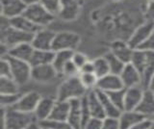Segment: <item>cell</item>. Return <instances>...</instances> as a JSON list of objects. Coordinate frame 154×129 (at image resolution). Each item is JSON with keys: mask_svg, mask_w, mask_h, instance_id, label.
<instances>
[{"mask_svg": "<svg viewBox=\"0 0 154 129\" xmlns=\"http://www.w3.org/2000/svg\"><path fill=\"white\" fill-rule=\"evenodd\" d=\"M69 109H70L69 101H62V100L57 99L48 119H50V121H67V118H69Z\"/></svg>", "mask_w": 154, "mask_h": 129, "instance_id": "cell-26", "label": "cell"}, {"mask_svg": "<svg viewBox=\"0 0 154 129\" xmlns=\"http://www.w3.org/2000/svg\"><path fill=\"white\" fill-rule=\"evenodd\" d=\"M26 7L23 0H0L1 16L9 20L22 16Z\"/></svg>", "mask_w": 154, "mask_h": 129, "instance_id": "cell-10", "label": "cell"}, {"mask_svg": "<svg viewBox=\"0 0 154 129\" xmlns=\"http://www.w3.org/2000/svg\"><path fill=\"white\" fill-rule=\"evenodd\" d=\"M81 41L80 36L74 32L62 31L56 33V36L53 41L52 50L54 52L63 50L75 51Z\"/></svg>", "mask_w": 154, "mask_h": 129, "instance_id": "cell-7", "label": "cell"}, {"mask_svg": "<svg viewBox=\"0 0 154 129\" xmlns=\"http://www.w3.org/2000/svg\"><path fill=\"white\" fill-rule=\"evenodd\" d=\"M41 98L42 97L38 93L29 92L27 94H21V97L17 100V102L11 108H14L21 112L34 114Z\"/></svg>", "mask_w": 154, "mask_h": 129, "instance_id": "cell-13", "label": "cell"}, {"mask_svg": "<svg viewBox=\"0 0 154 129\" xmlns=\"http://www.w3.org/2000/svg\"><path fill=\"white\" fill-rule=\"evenodd\" d=\"M103 123V119L91 118L90 121L85 124L83 129H101Z\"/></svg>", "mask_w": 154, "mask_h": 129, "instance_id": "cell-43", "label": "cell"}, {"mask_svg": "<svg viewBox=\"0 0 154 129\" xmlns=\"http://www.w3.org/2000/svg\"><path fill=\"white\" fill-rule=\"evenodd\" d=\"M87 94H88V90L83 86L78 75L74 77L66 78V80L58 88L56 99L62 100V101H70L72 99L82 98Z\"/></svg>", "mask_w": 154, "mask_h": 129, "instance_id": "cell-4", "label": "cell"}, {"mask_svg": "<svg viewBox=\"0 0 154 129\" xmlns=\"http://www.w3.org/2000/svg\"><path fill=\"white\" fill-rule=\"evenodd\" d=\"M8 59L10 66H11L12 78L16 81L18 85H24L31 80L32 66L30 63L22 60H18L13 57L6 55L3 56Z\"/></svg>", "mask_w": 154, "mask_h": 129, "instance_id": "cell-6", "label": "cell"}, {"mask_svg": "<svg viewBox=\"0 0 154 129\" xmlns=\"http://www.w3.org/2000/svg\"><path fill=\"white\" fill-rule=\"evenodd\" d=\"M1 26H0V36H1V45H5L8 48L18 45L24 42H31L33 40L34 34L22 32L14 28L10 20L1 16Z\"/></svg>", "mask_w": 154, "mask_h": 129, "instance_id": "cell-3", "label": "cell"}, {"mask_svg": "<svg viewBox=\"0 0 154 129\" xmlns=\"http://www.w3.org/2000/svg\"><path fill=\"white\" fill-rule=\"evenodd\" d=\"M19 94V85L12 77H0V94Z\"/></svg>", "mask_w": 154, "mask_h": 129, "instance_id": "cell-29", "label": "cell"}, {"mask_svg": "<svg viewBox=\"0 0 154 129\" xmlns=\"http://www.w3.org/2000/svg\"><path fill=\"white\" fill-rule=\"evenodd\" d=\"M79 78H80L81 82H82V84H83L84 87L88 90V92L95 90L96 87H97L98 77L94 72L80 73Z\"/></svg>", "mask_w": 154, "mask_h": 129, "instance_id": "cell-32", "label": "cell"}, {"mask_svg": "<svg viewBox=\"0 0 154 129\" xmlns=\"http://www.w3.org/2000/svg\"><path fill=\"white\" fill-rule=\"evenodd\" d=\"M148 1H154V0H148Z\"/></svg>", "mask_w": 154, "mask_h": 129, "instance_id": "cell-52", "label": "cell"}, {"mask_svg": "<svg viewBox=\"0 0 154 129\" xmlns=\"http://www.w3.org/2000/svg\"><path fill=\"white\" fill-rule=\"evenodd\" d=\"M40 3L47 11H49L54 16H58L60 11L62 0H41Z\"/></svg>", "mask_w": 154, "mask_h": 129, "instance_id": "cell-36", "label": "cell"}, {"mask_svg": "<svg viewBox=\"0 0 154 129\" xmlns=\"http://www.w3.org/2000/svg\"><path fill=\"white\" fill-rule=\"evenodd\" d=\"M81 118H82V129H83L85 124L91 118L87 94L81 98Z\"/></svg>", "mask_w": 154, "mask_h": 129, "instance_id": "cell-35", "label": "cell"}, {"mask_svg": "<svg viewBox=\"0 0 154 129\" xmlns=\"http://www.w3.org/2000/svg\"><path fill=\"white\" fill-rule=\"evenodd\" d=\"M23 16H25L28 20H30L41 28H45V26L49 25L54 21L56 17L49 11H47L41 3L28 5L23 13Z\"/></svg>", "mask_w": 154, "mask_h": 129, "instance_id": "cell-5", "label": "cell"}, {"mask_svg": "<svg viewBox=\"0 0 154 129\" xmlns=\"http://www.w3.org/2000/svg\"><path fill=\"white\" fill-rule=\"evenodd\" d=\"M87 97H88V103H89L91 118H99V119L106 118V115L104 112L103 106L100 102V99L98 97L97 94H96V91L93 90L88 92Z\"/></svg>", "mask_w": 154, "mask_h": 129, "instance_id": "cell-21", "label": "cell"}, {"mask_svg": "<svg viewBox=\"0 0 154 129\" xmlns=\"http://www.w3.org/2000/svg\"><path fill=\"white\" fill-rule=\"evenodd\" d=\"M151 119H152V122H153V125H154V116L151 118Z\"/></svg>", "mask_w": 154, "mask_h": 129, "instance_id": "cell-50", "label": "cell"}, {"mask_svg": "<svg viewBox=\"0 0 154 129\" xmlns=\"http://www.w3.org/2000/svg\"><path fill=\"white\" fill-rule=\"evenodd\" d=\"M142 75L143 88L147 89L154 74V52L143 49H135L130 62Z\"/></svg>", "mask_w": 154, "mask_h": 129, "instance_id": "cell-2", "label": "cell"}, {"mask_svg": "<svg viewBox=\"0 0 154 129\" xmlns=\"http://www.w3.org/2000/svg\"><path fill=\"white\" fill-rule=\"evenodd\" d=\"M56 100L57 99H54L52 97H42L41 98L35 112H34V115H35L38 122L45 121L46 119L49 118Z\"/></svg>", "mask_w": 154, "mask_h": 129, "instance_id": "cell-18", "label": "cell"}, {"mask_svg": "<svg viewBox=\"0 0 154 129\" xmlns=\"http://www.w3.org/2000/svg\"><path fill=\"white\" fill-rule=\"evenodd\" d=\"M10 23H11V25L14 28L20 30L22 32L28 33V34H35V33H37L41 29V27H38L35 23H33L30 20H28L23 15L10 20Z\"/></svg>", "mask_w": 154, "mask_h": 129, "instance_id": "cell-25", "label": "cell"}, {"mask_svg": "<svg viewBox=\"0 0 154 129\" xmlns=\"http://www.w3.org/2000/svg\"><path fill=\"white\" fill-rule=\"evenodd\" d=\"M2 129H25L38 121L33 113L18 111L14 108H1Z\"/></svg>", "mask_w": 154, "mask_h": 129, "instance_id": "cell-1", "label": "cell"}, {"mask_svg": "<svg viewBox=\"0 0 154 129\" xmlns=\"http://www.w3.org/2000/svg\"><path fill=\"white\" fill-rule=\"evenodd\" d=\"M154 29V22L151 21H144L141 25H139L133 33L130 35L127 42L133 49L140 48L146 39L151 34Z\"/></svg>", "mask_w": 154, "mask_h": 129, "instance_id": "cell-8", "label": "cell"}, {"mask_svg": "<svg viewBox=\"0 0 154 129\" xmlns=\"http://www.w3.org/2000/svg\"><path fill=\"white\" fill-rule=\"evenodd\" d=\"M136 111L147 118H151L154 116V92L149 89L144 90L143 98Z\"/></svg>", "mask_w": 154, "mask_h": 129, "instance_id": "cell-20", "label": "cell"}, {"mask_svg": "<svg viewBox=\"0 0 154 129\" xmlns=\"http://www.w3.org/2000/svg\"><path fill=\"white\" fill-rule=\"evenodd\" d=\"M148 129H154V125H153V124H152V126H151V127H149Z\"/></svg>", "mask_w": 154, "mask_h": 129, "instance_id": "cell-51", "label": "cell"}, {"mask_svg": "<svg viewBox=\"0 0 154 129\" xmlns=\"http://www.w3.org/2000/svg\"><path fill=\"white\" fill-rule=\"evenodd\" d=\"M103 56L105 57V59L109 65L110 73H114L117 75H119L122 73V71L126 64H124L122 60H119L117 56H115L112 53V52H108V53H106Z\"/></svg>", "mask_w": 154, "mask_h": 129, "instance_id": "cell-30", "label": "cell"}, {"mask_svg": "<svg viewBox=\"0 0 154 129\" xmlns=\"http://www.w3.org/2000/svg\"><path fill=\"white\" fill-rule=\"evenodd\" d=\"M147 89H149L150 91H152V92H154V74L152 75V77L150 79V82H149Z\"/></svg>", "mask_w": 154, "mask_h": 129, "instance_id": "cell-49", "label": "cell"}, {"mask_svg": "<svg viewBox=\"0 0 154 129\" xmlns=\"http://www.w3.org/2000/svg\"><path fill=\"white\" fill-rule=\"evenodd\" d=\"M55 58V52L53 50H40L35 49L30 65L32 66L42 65H52Z\"/></svg>", "mask_w": 154, "mask_h": 129, "instance_id": "cell-27", "label": "cell"}, {"mask_svg": "<svg viewBox=\"0 0 154 129\" xmlns=\"http://www.w3.org/2000/svg\"><path fill=\"white\" fill-rule=\"evenodd\" d=\"M34 51H35V48L31 42H24V44H20L10 48L7 55L13 57V58L30 63Z\"/></svg>", "mask_w": 154, "mask_h": 129, "instance_id": "cell-19", "label": "cell"}, {"mask_svg": "<svg viewBox=\"0 0 154 129\" xmlns=\"http://www.w3.org/2000/svg\"><path fill=\"white\" fill-rule=\"evenodd\" d=\"M20 94H1V108H11L20 98Z\"/></svg>", "mask_w": 154, "mask_h": 129, "instance_id": "cell-37", "label": "cell"}, {"mask_svg": "<svg viewBox=\"0 0 154 129\" xmlns=\"http://www.w3.org/2000/svg\"><path fill=\"white\" fill-rule=\"evenodd\" d=\"M146 118L138 111H122L119 118L120 129H131L134 125H136L143 119Z\"/></svg>", "mask_w": 154, "mask_h": 129, "instance_id": "cell-22", "label": "cell"}, {"mask_svg": "<svg viewBox=\"0 0 154 129\" xmlns=\"http://www.w3.org/2000/svg\"><path fill=\"white\" fill-rule=\"evenodd\" d=\"M152 119L151 118H144L140 122H138L136 125H134L131 129H148L149 127L152 126Z\"/></svg>", "mask_w": 154, "mask_h": 129, "instance_id": "cell-45", "label": "cell"}, {"mask_svg": "<svg viewBox=\"0 0 154 129\" xmlns=\"http://www.w3.org/2000/svg\"><path fill=\"white\" fill-rule=\"evenodd\" d=\"M42 128L45 129H73L69 121H50L46 119L45 121L40 122Z\"/></svg>", "mask_w": 154, "mask_h": 129, "instance_id": "cell-34", "label": "cell"}, {"mask_svg": "<svg viewBox=\"0 0 154 129\" xmlns=\"http://www.w3.org/2000/svg\"><path fill=\"white\" fill-rule=\"evenodd\" d=\"M101 129H120L119 118H104Z\"/></svg>", "mask_w": 154, "mask_h": 129, "instance_id": "cell-41", "label": "cell"}, {"mask_svg": "<svg viewBox=\"0 0 154 129\" xmlns=\"http://www.w3.org/2000/svg\"><path fill=\"white\" fill-rule=\"evenodd\" d=\"M125 88L122 84V79H120V76L114 73H109L103 76V77L98 78L97 87L95 90H99L104 93H110Z\"/></svg>", "mask_w": 154, "mask_h": 129, "instance_id": "cell-15", "label": "cell"}, {"mask_svg": "<svg viewBox=\"0 0 154 129\" xmlns=\"http://www.w3.org/2000/svg\"><path fill=\"white\" fill-rule=\"evenodd\" d=\"M120 79L125 89L133 87H143V79L140 71L131 64L128 63L125 65L122 73L119 74Z\"/></svg>", "mask_w": 154, "mask_h": 129, "instance_id": "cell-12", "label": "cell"}, {"mask_svg": "<svg viewBox=\"0 0 154 129\" xmlns=\"http://www.w3.org/2000/svg\"><path fill=\"white\" fill-rule=\"evenodd\" d=\"M59 73L53 65H42L32 66L31 80L41 84H48L53 82Z\"/></svg>", "mask_w": 154, "mask_h": 129, "instance_id": "cell-9", "label": "cell"}, {"mask_svg": "<svg viewBox=\"0 0 154 129\" xmlns=\"http://www.w3.org/2000/svg\"><path fill=\"white\" fill-rule=\"evenodd\" d=\"M89 60H88V58H87V56L85 54L81 53V52H78V51H74L73 52V56H72V62H73L74 65L79 69H81L82 66H83Z\"/></svg>", "mask_w": 154, "mask_h": 129, "instance_id": "cell-40", "label": "cell"}, {"mask_svg": "<svg viewBox=\"0 0 154 129\" xmlns=\"http://www.w3.org/2000/svg\"><path fill=\"white\" fill-rule=\"evenodd\" d=\"M108 94L109 98L111 99L116 106H117L119 110L124 111V94H125V89L122 90H118L114 91V92L106 93Z\"/></svg>", "mask_w": 154, "mask_h": 129, "instance_id": "cell-33", "label": "cell"}, {"mask_svg": "<svg viewBox=\"0 0 154 129\" xmlns=\"http://www.w3.org/2000/svg\"><path fill=\"white\" fill-rule=\"evenodd\" d=\"M143 87H133L125 89L124 94V111H134L139 106L144 93Z\"/></svg>", "mask_w": 154, "mask_h": 129, "instance_id": "cell-16", "label": "cell"}, {"mask_svg": "<svg viewBox=\"0 0 154 129\" xmlns=\"http://www.w3.org/2000/svg\"><path fill=\"white\" fill-rule=\"evenodd\" d=\"M70 109L67 121L73 129H82V118H81V98L72 99L69 101Z\"/></svg>", "mask_w": 154, "mask_h": 129, "instance_id": "cell-23", "label": "cell"}, {"mask_svg": "<svg viewBox=\"0 0 154 129\" xmlns=\"http://www.w3.org/2000/svg\"><path fill=\"white\" fill-rule=\"evenodd\" d=\"M23 2L26 4V5H32V4H36V3H40L41 0H23Z\"/></svg>", "mask_w": 154, "mask_h": 129, "instance_id": "cell-48", "label": "cell"}, {"mask_svg": "<svg viewBox=\"0 0 154 129\" xmlns=\"http://www.w3.org/2000/svg\"><path fill=\"white\" fill-rule=\"evenodd\" d=\"M138 49H143V50L154 52V29L151 34L149 35V37L146 39V41H144L143 44L140 46V48H138Z\"/></svg>", "mask_w": 154, "mask_h": 129, "instance_id": "cell-42", "label": "cell"}, {"mask_svg": "<svg viewBox=\"0 0 154 129\" xmlns=\"http://www.w3.org/2000/svg\"><path fill=\"white\" fill-rule=\"evenodd\" d=\"M56 36V33L49 29L41 28L37 33L34 34L31 41L35 49L40 50H52L53 41Z\"/></svg>", "mask_w": 154, "mask_h": 129, "instance_id": "cell-11", "label": "cell"}, {"mask_svg": "<svg viewBox=\"0 0 154 129\" xmlns=\"http://www.w3.org/2000/svg\"><path fill=\"white\" fill-rule=\"evenodd\" d=\"M62 74L64 76H66V78L74 77V76H78L80 74V69L77 68L71 60L70 62H69V63L65 66L64 69H63V71H62Z\"/></svg>", "mask_w": 154, "mask_h": 129, "instance_id": "cell-38", "label": "cell"}, {"mask_svg": "<svg viewBox=\"0 0 154 129\" xmlns=\"http://www.w3.org/2000/svg\"><path fill=\"white\" fill-rule=\"evenodd\" d=\"M144 17L146 21L154 22V1L147 2L146 11H144Z\"/></svg>", "mask_w": 154, "mask_h": 129, "instance_id": "cell-44", "label": "cell"}, {"mask_svg": "<svg viewBox=\"0 0 154 129\" xmlns=\"http://www.w3.org/2000/svg\"><path fill=\"white\" fill-rule=\"evenodd\" d=\"M95 91H96V94H97L98 97L100 99V102L103 106L106 118H119L120 114L122 113V110H119L112 101H111V99L109 98L108 94L106 93L101 92V91H99V90H95Z\"/></svg>", "mask_w": 154, "mask_h": 129, "instance_id": "cell-24", "label": "cell"}, {"mask_svg": "<svg viewBox=\"0 0 154 129\" xmlns=\"http://www.w3.org/2000/svg\"><path fill=\"white\" fill-rule=\"evenodd\" d=\"M73 52L74 51L71 50H63L55 52V58L52 65L59 74H62V71L64 69L65 66L72 60Z\"/></svg>", "mask_w": 154, "mask_h": 129, "instance_id": "cell-28", "label": "cell"}, {"mask_svg": "<svg viewBox=\"0 0 154 129\" xmlns=\"http://www.w3.org/2000/svg\"><path fill=\"white\" fill-rule=\"evenodd\" d=\"M87 72H94L93 61H88L83 66H82V69H80V73H87Z\"/></svg>", "mask_w": 154, "mask_h": 129, "instance_id": "cell-46", "label": "cell"}, {"mask_svg": "<svg viewBox=\"0 0 154 129\" xmlns=\"http://www.w3.org/2000/svg\"><path fill=\"white\" fill-rule=\"evenodd\" d=\"M93 64H94V72L98 78H101L110 73L109 65L104 56L98 57V58H95L94 60H93Z\"/></svg>", "mask_w": 154, "mask_h": 129, "instance_id": "cell-31", "label": "cell"}, {"mask_svg": "<svg viewBox=\"0 0 154 129\" xmlns=\"http://www.w3.org/2000/svg\"><path fill=\"white\" fill-rule=\"evenodd\" d=\"M25 129H43V128L42 127L40 122L36 121V122H33L32 124H30L29 126H27Z\"/></svg>", "mask_w": 154, "mask_h": 129, "instance_id": "cell-47", "label": "cell"}, {"mask_svg": "<svg viewBox=\"0 0 154 129\" xmlns=\"http://www.w3.org/2000/svg\"><path fill=\"white\" fill-rule=\"evenodd\" d=\"M134 50L135 49H133L129 45L127 41H124L122 40L113 41L110 47V52H112L115 56H117L124 64H128L131 62Z\"/></svg>", "mask_w": 154, "mask_h": 129, "instance_id": "cell-17", "label": "cell"}, {"mask_svg": "<svg viewBox=\"0 0 154 129\" xmlns=\"http://www.w3.org/2000/svg\"><path fill=\"white\" fill-rule=\"evenodd\" d=\"M0 77H12L11 66L6 57H1L0 61Z\"/></svg>", "mask_w": 154, "mask_h": 129, "instance_id": "cell-39", "label": "cell"}, {"mask_svg": "<svg viewBox=\"0 0 154 129\" xmlns=\"http://www.w3.org/2000/svg\"><path fill=\"white\" fill-rule=\"evenodd\" d=\"M43 129H45V128H43Z\"/></svg>", "mask_w": 154, "mask_h": 129, "instance_id": "cell-53", "label": "cell"}, {"mask_svg": "<svg viewBox=\"0 0 154 129\" xmlns=\"http://www.w3.org/2000/svg\"><path fill=\"white\" fill-rule=\"evenodd\" d=\"M79 0H62L58 17L65 21H72L76 20L77 17L79 16Z\"/></svg>", "mask_w": 154, "mask_h": 129, "instance_id": "cell-14", "label": "cell"}]
</instances>
